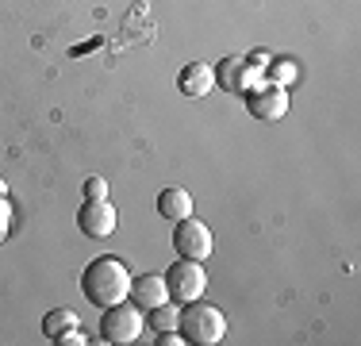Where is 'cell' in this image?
<instances>
[{
	"label": "cell",
	"mask_w": 361,
	"mask_h": 346,
	"mask_svg": "<svg viewBox=\"0 0 361 346\" xmlns=\"http://www.w3.org/2000/svg\"><path fill=\"white\" fill-rule=\"evenodd\" d=\"M81 292L89 304L97 308H111V304H123L127 292H131V273H127V266L119 262V258H92L89 266H85L81 273Z\"/></svg>",
	"instance_id": "1"
},
{
	"label": "cell",
	"mask_w": 361,
	"mask_h": 346,
	"mask_svg": "<svg viewBox=\"0 0 361 346\" xmlns=\"http://www.w3.org/2000/svg\"><path fill=\"white\" fill-rule=\"evenodd\" d=\"M177 331H180V339H185V342L216 346V342H223V335H227V316H223L216 304H204V300H188V304L180 308Z\"/></svg>",
	"instance_id": "2"
},
{
	"label": "cell",
	"mask_w": 361,
	"mask_h": 346,
	"mask_svg": "<svg viewBox=\"0 0 361 346\" xmlns=\"http://www.w3.org/2000/svg\"><path fill=\"white\" fill-rule=\"evenodd\" d=\"M166 289L169 300L177 304H188V300H200L204 289H208V273H204V262H192V258H177L166 273Z\"/></svg>",
	"instance_id": "3"
},
{
	"label": "cell",
	"mask_w": 361,
	"mask_h": 346,
	"mask_svg": "<svg viewBox=\"0 0 361 346\" xmlns=\"http://www.w3.org/2000/svg\"><path fill=\"white\" fill-rule=\"evenodd\" d=\"M142 327H146V319H142V308H135V304H111L104 308V319H100V339L111 342V346H127V342H135L142 335Z\"/></svg>",
	"instance_id": "4"
},
{
	"label": "cell",
	"mask_w": 361,
	"mask_h": 346,
	"mask_svg": "<svg viewBox=\"0 0 361 346\" xmlns=\"http://www.w3.org/2000/svg\"><path fill=\"white\" fill-rule=\"evenodd\" d=\"M173 250H177V258H192V262H204V258L216 250L212 227H208L204 220H192V215L177 220V227H173Z\"/></svg>",
	"instance_id": "5"
},
{
	"label": "cell",
	"mask_w": 361,
	"mask_h": 346,
	"mask_svg": "<svg viewBox=\"0 0 361 346\" xmlns=\"http://www.w3.org/2000/svg\"><path fill=\"white\" fill-rule=\"evenodd\" d=\"M246 112L257 119V124H277V119L288 116V89H281V85H254L250 93H246Z\"/></svg>",
	"instance_id": "6"
},
{
	"label": "cell",
	"mask_w": 361,
	"mask_h": 346,
	"mask_svg": "<svg viewBox=\"0 0 361 346\" xmlns=\"http://www.w3.org/2000/svg\"><path fill=\"white\" fill-rule=\"evenodd\" d=\"M216 85H219L223 93L246 97L254 85H262V69H254L246 54H227V58L216 66Z\"/></svg>",
	"instance_id": "7"
},
{
	"label": "cell",
	"mask_w": 361,
	"mask_h": 346,
	"mask_svg": "<svg viewBox=\"0 0 361 346\" xmlns=\"http://www.w3.org/2000/svg\"><path fill=\"white\" fill-rule=\"evenodd\" d=\"M119 215L116 208L108 204V196H100V201H85V208L77 212V227H81L85 239H108L111 231H116Z\"/></svg>",
	"instance_id": "8"
},
{
	"label": "cell",
	"mask_w": 361,
	"mask_h": 346,
	"mask_svg": "<svg viewBox=\"0 0 361 346\" xmlns=\"http://www.w3.org/2000/svg\"><path fill=\"white\" fill-rule=\"evenodd\" d=\"M127 300H131L135 308H142V311H150V308L166 304V300H169L166 277H161V273H142V277H131V292H127Z\"/></svg>",
	"instance_id": "9"
},
{
	"label": "cell",
	"mask_w": 361,
	"mask_h": 346,
	"mask_svg": "<svg viewBox=\"0 0 361 346\" xmlns=\"http://www.w3.org/2000/svg\"><path fill=\"white\" fill-rule=\"evenodd\" d=\"M177 89L185 93V97H192V100L208 97V93L216 89V69H212L208 62H188L177 73Z\"/></svg>",
	"instance_id": "10"
},
{
	"label": "cell",
	"mask_w": 361,
	"mask_h": 346,
	"mask_svg": "<svg viewBox=\"0 0 361 346\" xmlns=\"http://www.w3.org/2000/svg\"><path fill=\"white\" fill-rule=\"evenodd\" d=\"M158 215H161V220H169V223L192 215V196H188L185 189H177V185L161 189V193H158Z\"/></svg>",
	"instance_id": "11"
},
{
	"label": "cell",
	"mask_w": 361,
	"mask_h": 346,
	"mask_svg": "<svg viewBox=\"0 0 361 346\" xmlns=\"http://www.w3.org/2000/svg\"><path fill=\"white\" fill-rule=\"evenodd\" d=\"M70 327H77V311L73 308H54L42 316V335L47 339H58L62 331H70Z\"/></svg>",
	"instance_id": "12"
},
{
	"label": "cell",
	"mask_w": 361,
	"mask_h": 346,
	"mask_svg": "<svg viewBox=\"0 0 361 346\" xmlns=\"http://www.w3.org/2000/svg\"><path fill=\"white\" fill-rule=\"evenodd\" d=\"M177 319H180V308H173L166 300V304H158V308H150V327L154 331H177Z\"/></svg>",
	"instance_id": "13"
},
{
	"label": "cell",
	"mask_w": 361,
	"mask_h": 346,
	"mask_svg": "<svg viewBox=\"0 0 361 346\" xmlns=\"http://www.w3.org/2000/svg\"><path fill=\"white\" fill-rule=\"evenodd\" d=\"M296 77H300V73H296V66H292V62H269V66H265V81H269V85H281V89H288Z\"/></svg>",
	"instance_id": "14"
},
{
	"label": "cell",
	"mask_w": 361,
	"mask_h": 346,
	"mask_svg": "<svg viewBox=\"0 0 361 346\" xmlns=\"http://www.w3.org/2000/svg\"><path fill=\"white\" fill-rule=\"evenodd\" d=\"M100 196H108V181L104 177H89L85 181V201H100Z\"/></svg>",
	"instance_id": "15"
},
{
	"label": "cell",
	"mask_w": 361,
	"mask_h": 346,
	"mask_svg": "<svg viewBox=\"0 0 361 346\" xmlns=\"http://www.w3.org/2000/svg\"><path fill=\"white\" fill-rule=\"evenodd\" d=\"M8 235H12V204L0 196V242H4Z\"/></svg>",
	"instance_id": "16"
},
{
	"label": "cell",
	"mask_w": 361,
	"mask_h": 346,
	"mask_svg": "<svg viewBox=\"0 0 361 346\" xmlns=\"http://www.w3.org/2000/svg\"><path fill=\"white\" fill-rule=\"evenodd\" d=\"M54 342H58V346H85V342H89V339H85V335L77 331V327H70V331H62V335H58Z\"/></svg>",
	"instance_id": "17"
},
{
	"label": "cell",
	"mask_w": 361,
	"mask_h": 346,
	"mask_svg": "<svg viewBox=\"0 0 361 346\" xmlns=\"http://www.w3.org/2000/svg\"><path fill=\"white\" fill-rule=\"evenodd\" d=\"M0 196H8V181L4 177H0Z\"/></svg>",
	"instance_id": "18"
}]
</instances>
